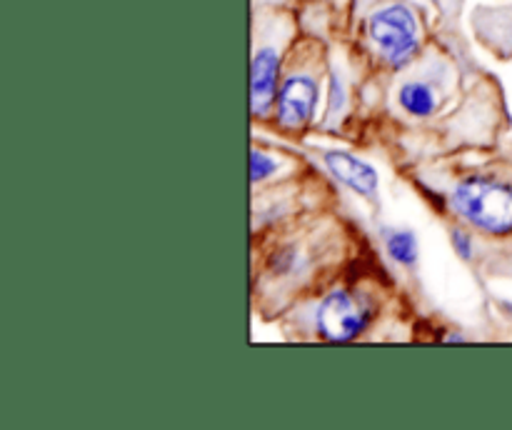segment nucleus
Instances as JSON below:
<instances>
[{"label": "nucleus", "instance_id": "11", "mask_svg": "<svg viewBox=\"0 0 512 430\" xmlns=\"http://www.w3.org/2000/svg\"><path fill=\"white\" fill-rule=\"evenodd\" d=\"M443 340H445V343H465L468 338H465L463 333H448Z\"/></svg>", "mask_w": 512, "mask_h": 430}, {"label": "nucleus", "instance_id": "4", "mask_svg": "<svg viewBox=\"0 0 512 430\" xmlns=\"http://www.w3.org/2000/svg\"><path fill=\"white\" fill-rule=\"evenodd\" d=\"M370 45L388 70H405L420 53L418 15L405 3L380 5L365 23Z\"/></svg>", "mask_w": 512, "mask_h": 430}, {"label": "nucleus", "instance_id": "6", "mask_svg": "<svg viewBox=\"0 0 512 430\" xmlns=\"http://www.w3.org/2000/svg\"><path fill=\"white\" fill-rule=\"evenodd\" d=\"M445 88L448 83H443L440 75H413L395 88V103L408 118L428 120L443 108L445 93H448Z\"/></svg>", "mask_w": 512, "mask_h": 430}, {"label": "nucleus", "instance_id": "8", "mask_svg": "<svg viewBox=\"0 0 512 430\" xmlns=\"http://www.w3.org/2000/svg\"><path fill=\"white\" fill-rule=\"evenodd\" d=\"M380 238H383L385 250L390 258L400 265V268H415L420 260V240L410 228H380Z\"/></svg>", "mask_w": 512, "mask_h": 430}, {"label": "nucleus", "instance_id": "1", "mask_svg": "<svg viewBox=\"0 0 512 430\" xmlns=\"http://www.w3.org/2000/svg\"><path fill=\"white\" fill-rule=\"evenodd\" d=\"M450 213L493 238L512 235V183L488 170H473L445 190Z\"/></svg>", "mask_w": 512, "mask_h": 430}, {"label": "nucleus", "instance_id": "9", "mask_svg": "<svg viewBox=\"0 0 512 430\" xmlns=\"http://www.w3.org/2000/svg\"><path fill=\"white\" fill-rule=\"evenodd\" d=\"M285 170H293V163H290L288 155L273 153V150L260 148V145H255L250 150V183H253V188L268 185L270 180L283 178Z\"/></svg>", "mask_w": 512, "mask_h": 430}, {"label": "nucleus", "instance_id": "2", "mask_svg": "<svg viewBox=\"0 0 512 430\" xmlns=\"http://www.w3.org/2000/svg\"><path fill=\"white\" fill-rule=\"evenodd\" d=\"M378 298L370 290L335 285L318 295L310 308L313 333L325 343H353L378 318Z\"/></svg>", "mask_w": 512, "mask_h": 430}, {"label": "nucleus", "instance_id": "7", "mask_svg": "<svg viewBox=\"0 0 512 430\" xmlns=\"http://www.w3.org/2000/svg\"><path fill=\"white\" fill-rule=\"evenodd\" d=\"M328 173L338 180L340 185L350 188L353 193L363 195L370 203H378V190H380V175L378 170L370 163H365L358 155L348 153V150H335L328 148L320 153Z\"/></svg>", "mask_w": 512, "mask_h": 430}, {"label": "nucleus", "instance_id": "10", "mask_svg": "<svg viewBox=\"0 0 512 430\" xmlns=\"http://www.w3.org/2000/svg\"><path fill=\"white\" fill-rule=\"evenodd\" d=\"M450 245H453L455 255H458L460 260H465V263H470V260L475 258V243H473V235L468 233L465 228H450Z\"/></svg>", "mask_w": 512, "mask_h": 430}, {"label": "nucleus", "instance_id": "5", "mask_svg": "<svg viewBox=\"0 0 512 430\" xmlns=\"http://www.w3.org/2000/svg\"><path fill=\"white\" fill-rule=\"evenodd\" d=\"M320 88H323V80H320L318 68L303 65V68L285 70L273 108V120L278 130L288 135H303L318 113Z\"/></svg>", "mask_w": 512, "mask_h": 430}, {"label": "nucleus", "instance_id": "3", "mask_svg": "<svg viewBox=\"0 0 512 430\" xmlns=\"http://www.w3.org/2000/svg\"><path fill=\"white\" fill-rule=\"evenodd\" d=\"M330 238L320 230H305L280 238L268 250L263 263V275L273 288L300 290L315 278L323 260L328 258Z\"/></svg>", "mask_w": 512, "mask_h": 430}]
</instances>
